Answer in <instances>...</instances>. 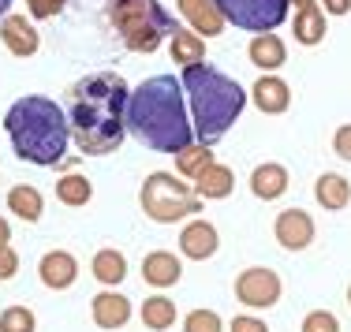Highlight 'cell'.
Wrapping results in <instances>:
<instances>
[{
  "label": "cell",
  "instance_id": "obj_1",
  "mask_svg": "<svg viewBox=\"0 0 351 332\" xmlns=\"http://www.w3.org/2000/svg\"><path fill=\"white\" fill-rule=\"evenodd\" d=\"M128 82L116 71H90L71 86V109H68V127L86 157H105L116 153L128 135Z\"/></svg>",
  "mask_w": 351,
  "mask_h": 332
},
{
  "label": "cell",
  "instance_id": "obj_2",
  "mask_svg": "<svg viewBox=\"0 0 351 332\" xmlns=\"http://www.w3.org/2000/svg\"><path fill=\"white\" fill-rule=\"evenodd\" d=\"M123 123L138 142H146L157 153L176 157L180 149L195 142L187 94H183V82H176V75H154V79L131 90Z\"/></svg>",
  "mask_w": 351,
  "mask_h": 332
},
{
  "label": "cell",
  "instance_id": "obj_3",
  "mask_svg": "<svg viewBox=\"0 0 351 332\" xmlns=\"http://www.w3.org/2000/svg\"><path fill=\"white\" fill-rule=\"evenodd\" d=\"M4 131L12 138V149L19 161L53 168L68 157V142H71L68 112L53 97L27 94L19 101H12V109L4 112Z\"/></svg>",
  "mask_w": 351,
  "mask_h": 332
},
{
  "label": "cell",
  "instance_id": "obj_4",
  "mask_svg": "<svg viewBox=\"0 0 351 332\" xmlns=\"http://www.w3.org/2000/svg\"><path fill=\"white\" fill-rule=\"evenodd\" d=\"M183 94H187V112L195 138L206 146L221 142L232 131V123L247 109V90L232 75L217 71L213 64H195L183 71Z\"/></svg>",
  "mask_w": 351,
  "mask_h": 332
},
{
  "label": "cell",
  "instance_id": "obj_5",
  "mask_svg": "<svg viewBox=\"0 0 351 332\" xmlns=\"http://www.w3.org/2000/svg\"><path fill=\"white\" fill-rule=\"evenodd\" d=\"M105 23L120 34L131 53H157L165 38L176 34V19L161 0H105Z\"/></svg>",
  "mask_w": 351,
  "mask_h": 332
},
{
  "label": "cell",
  "instance_id": "obj_6",
  "mask_svg": "<svg viewBox=\"0 0 351 332\" xmlns=\"http://www.w3.org/2000/svg\"><path fill=\"white\" fill-rule=\"evenodd\" d=\"M138 202H142V213L157 224L187 220L191 213L202 209V198L195 194V187L183 183L176 172H149L138 190Z\"/></svg>",
  "mask_w": 351,
  "mask_h": 332
},
{
  "label": "cell",
  "instance_id": "obj_7",
  "mask_svg": "<svg viewBox=\"0 0 351 332\" xmlns=\"http://www.w3.org/2000/svg\"><path fill=\"white\" fill-rule=\"evenodd\" d=\"M224 23L250 34H273L291 12V0H217Z\"/></svg>",
  "mask_w": 351,
  "mask_h": 332
},
{
  "label": "cell",
  "instance_id": "obj_8",
  "mask_svg": "<svg viewBox=\"0 0 351 332\" xmlns=\"http://www.w3.org/2000/svg\"><path fill=\"white\" fill-rule=\"evenodd\" d=\"M280 295H284V280L269 265H250L236 277V298L247 310H269V306L280 303Z\"/></svg>",
  "mask_w": 351,
  "mask_h": 332
},
{
  "label": "cell",
  "instance_id": "obj_9",
  "mask_svg": "<svg viewBox=\"0 0 351 332\" xmlns=\"http://www.w3.org/2000/svg\"><path fill=\"white\" fill-rule=\"evenodd\" d=\"M314 217L306 209H299V205H291V209H280L277 220H273V235H277V243L284 251L299 254L306 251V246L314 243Z\"/></svg>",
  "mask_w": 351,
  "mask_h": 332
},
{
  "label": "cell",
  "instance_id": "obj_10",
  "mask_svg": "<svg viewBox=\"0 0 351 332\" xmlns=\"http://www.w3.org/2000/svg\"><path fill=\"white\" fill-rule=\"evenodd\" d=\"M217 251H221V231H217L210 220L195 217V220L183 224V231H180V254L187 261H210Z\"/></svg>",
  "mask_w": 351,
  "mask_h": 332
},
{
  "label": "cell",
  "instance_id": "obj_11",
  "mask_svg": "<svg viewBox=\"0 0 351 332\" xmlns=\"http://www.w3.org/2000/svg\"><path fill=\"white\" fill-rule=\"evenodd\" d=\"M90 318H94V325L105 329V332L123 329L131 321V298L120 295L116 288H105V292H97L90 298Z\"/></svg>",
  "mask_w": 351,
  "mask_h": 332
},
{
  "label": "cell",
  "instance_id": "obj_12",
  "mask_svg": "<svg viewBox=\"0 0 351 332\" xmlns=\"http://www.w3.org/2000/svg\"><path fill=\"white\" fill-rule=\"evenodd\" d=\"M38 277L49 292H68L79 280V258L71 251H45L38 261Z\"/></svg>",
  "mask_w": 351,
  "mask_h": 332
},
{
  "label": "cell",
  "instance_id": "obj_13",
  "mask_svg": "<svg viewBox=\"0 0 351 332\" xmlns=\"http://www.w3.org/2000/svg\"><path fill=\"white\" fill-rule=\"evenodd\" d=\"M176 8H180V15L191 23V30L198 38L224 34V15L217 8V0H176Z\"/></svg>",
  "mask_w": 351,
  "mask_h": 332
},
{
  "label": "cell",
  "instance_id": "obj_14",
  "mask_svg": "<svg viewBox=\"0 0 351 332\" xmlns=\"http://www.w3.org/2000/svg\"><path fill=\"white\" fill-rule=\"evenodd\" d=\"M0 41L12 56H34L38 45H41V34L34 30V23L27 15H4L0 23Z\"/></svg>",
  "mask_w": 351,
  "mask_h": 332
},
{
  "label": "cell",
  "instance_id": "obj_15",
  "mask_svg": "<svg viewBox=\"0 0 351 332\" xmlns=\"http://www.w3.org/2000/svg\"><path fill=\"white\" fill-rule=\"evenodd\" d=\"M250 101H254L265 116H280V112L291 109V86L280 75H262V79L250 86Z\"/></svg>",
  "mask_w": 351,
  "mask_h": 332
},
{
  "label": "cell",
  "instance_id": "obj_16",
  "mask_svg": "<svg viewBox=\"0 0 351 332\" xmlns=\"http://www.w3.org/2000/svg\"><path fill=\"white\" fill-rule=\"evenodd\" d=\"M183 277V261L176 258L172 251H149L146 258H142V280H146L149 288H172L180 284Z\"/></svg>",
  "mask_w": 351,
  "mask_h": 332
},
{
  "label": "cell",
  "instance_id": "obj_17",
  "mask_svg": "<svg viewBox=\"0 0 351 332\" xmlns=\"http://www.w3.org/2000/svg\"><path fill=\"white\" fill-rule=\"evenodd\" d=\"M247 60L254 68H262V75H273L288 64V45H284L280 34H254L247 45Z\"/></svg>",
  "mask_w": 351,
  "mask_h": 332
},
{
  "label": "cell",
  "instance_id": "obj_18",
  "mask_svg": "<svg viewBox=\"0 0 351 332\" xmlns=\"http://www.w3.org/2000/svg\"><path fill=\"white\" fill-rule=\"evenodd\" d=\"M250 194L262 198V202H277L288 194V168L277 161H265L250 172Z\"/></svg>",
  "mask_w": 351,
  "mask_h": 332
},
{
  "label": "cell",
  "instance_id": "obj_19",
  "mask_svg": "<svg viewBox=\"0 0 351 332\" xmlns=\"http://www.w3.org/2000/svg\"><path fill=\"white\" fill-rule=\"evenodd\" d=\"M232 190H236V176H232V168L221 164V161H213L210 168L195 179V194L202 198V202H221V198L232 194Z\"/></svg>",
  "mask_w": 351,
  "mask_h": 332
},
{
  "label": "cell",
  "instance_id": "obj_20",
  "mask_svg": "<svg viewBox=\"0 0 351 332\" xmlns=\"http://www.w3.org/2000/svg\"><path fill=\"white\" fill-rule=\"evenodd\" d=\"M314 198L322 209L329 213H340L351 205V183L344 176H337V172H322V176L314 179Z\"/></svg>",
  "mask_w": 351,
  "mask_h": 332
},
{
  "label": "cell",
  "instance_id": "obj_21",
  "mask_svg": "<svg viewBox=\"0 0 351 332\" xmlns=\"http://www.w3.org/2000/svg\"><path fill=\"white\" fill-rule=\"evenodd\" d=\"M169 53H172V64H180V68L187 71V68H195V64L206 60V38H198L195 30L176 27V34L169 38Z\"/></svg>",
  "mask_w": 351,
  "mask_h": 332
},
{
  "label": "cell",
  "instance_id": "obj_22",
  "mask_svg": "<svg viewBox=\"0 0 351 332\" xmlns=\"http://www.w3.org/2000/svg\"><path fill=\"white\" fill-rule=\"evenodd\" d=\"M90 272L97 277V284L116 288L128 277V258H123V251H116V246H101V251L90 258Z\"/></svg>",
  "mask_w": 351,
  "mask_h": 332
},
{
  "label": "cell",
  "instance_id": "obj_23",
  "mask_svg": "<svg viewBox=\"0 0 351 332\" xmlns=\"http://www.w3.org/2000/svg\"><path fill=\"white\" fill-rule=\"evenodd\" d=\"M8 213H15V217L27 220V224H38L41 213H45V198H41L38 187L19 183V187L8 190Z\"/></svg>",
  "mask_w": 351,
  "mask_h": 332
},
{
  "label": "cell",
  "instance_id": "obj_24",
  "mask_svg": "<svg viewBox=\"0 0 351 332\" xmlns=\"http://www.w3.org/2000/svg\"><path fill=\"white\" fill-rule=\"evenodd\" d=\"M291 34H295L299 45H322L325 34H329V27H325V12L322 8H303V12H295V23H291Z\"/></svg>",
  "mask_w": 351,
  "mask_h": 332
},
{
  "label": "cell",
  "instance_id": "obj_25",
  "mask_svg": "<svg viewBox=\"0 0 351 332\" xmlns=\"http://www.w3.org/2000/svg\"><path fill=\"white\" fill-rule=\"evenodd\" d=\"M138 318L149 332H169L176 325V303L169 295H149L146 303H142Z\"/></svg>",
  "mask_w": 351,
  "mask_h": 332
},
{
  "label": "cell",
  "instance_id": "obj_26",
  "mask_svg": "<svg viewBox=\"0 0 351 332\" xmlns=\"http://www.w3.org/2000/svg\"><path fill=\"white\" fill-rule=\"evenodd\" d=\"M210 164H213V146H206V142H191L187 149L176 153V172L183 179H198Z\"/></svg>",
  "mask_w": 351,
  "mask_h": 332
},
{
  "label": "cell",
  "instance_id": "obj_27",
  "mask_svg": "<svg viewBox=\"0 0 351 332\" xmlns=\"http://www.w3.org/2000/svg\"><path fill=\"white\" fill-rule=\"evenodd\" d=\"M90 198H94V183H90L86 176H79V172H68V176L56 179V202L71 205V209H79V205H86Z\"/></svg>",
  "mask_w": 351,
  "mask_h": 332
},
{
  "label": "cell",
  "instance_id": "obj_28",
  "mask_svg": "<svg viewBox=\"0 0 351 332\" xmlns=\"http://www.w3.org/2000/svg\"><path fill=\"white\" fill-rule=\"evenodd\" d=\"M34 329H38V318L27 306H8L0 314V332H34Z\"/></svg>",
  "mask_w": 351,
  "mask_h": 332
},
{
  "label": "cell",
  "instance_id": "obj_29",
  "mask_svg": "<svg viewBox=\"0 0 351 332\" xmlns=\"http://www.w3.org/2000/svg\"><path fill=\"white\" fill-rule=\"evenodd\" d=\"M183 332H224V321L217 310H191L183 318Z\"/></svg>",
  "mask_w": 351,
  "mask_h": 332
},
{
  "label": "cell",
  "instance_id": "obj_30",
  "mask_svg": "<svg viewBox=\"0 0 351 332\" xmlns=\"http://www.w3.org/2000/svg\"><path fill=\"white\" fill-rule=\"evenodd\" d=\"M299 332H340V321L332 310H311L303 318V329Z\"/></svg>",
  "mask_w": 351,
  "mask_h": 332
},
{
  "label": "cell",
  "instance_id": "obj_31",
  "mask_svg": "<svg viewBox=\"0 0 351 332\" xmlns=\"http://www.w3.org/2000/svg\"><path fill=\"white\" fill-rule=\"evenodd\" d=\"M64 8H68V0H27V12L34 19H56Z\"/></svg>",
  "mask_w": 351,
  "mask_h": 332
},
{
  "label": "cell",
  "instance_id": "obj_32",
  "mask_svg": "<svg viewBox=\"0 0 351 332\" xmlns=\"http://www.w3.org/2000/svg\"><path fill=\"white\" fill-rule=\"evenodd\" d=\"M332 153L340 161H351V123H340L337 135H332Z\"/></svg>",
  "mask_w": 351,
  "mask_h": 332
},
{
  "label": "cell",
  "instance_id": "obj_33",
  "mask_svg": "<svg viewBox=\"0 0 351 332\" xmlns=\"http://www.w3.org/2000/svg\"><path fill=\"white\" fill-rule=\"evenodd\" d=\"M228 332H269V325L262 318H254V314H239V318H232Z\"/></svg>",
  "mask_w": 351,
  "mask_h": 332
},
{
  "label": "cell",
  "instance_id": "obj_34",
  "mask_svg": "<svg viewBox=\"0 0 351 332\" xmlns=\"http://www.w3.org/2000/svg\"><path fill=\"white\" fill-rule=\"evenodd\" d=\"M15 272H19V254H15L12 246H4V251H0V280H12Z\"/></svg>",
  "mask_w": 351,
  "mask_h": 332
},
{
  "label": "cell",
  "instance_id": "obj_35",
  "mask_svg": "<svg viewBox=\"0 0 351 332\" xmlns=\"http://www.w3.org/2000/svg\"><path fill=\"white\" fill-rule=\"evenodd\" d=\"M317 8H322L325 15H348L351 12V0H322Z\"/></svg>",
  "mask_w": 351,
  "mask_h": 332
},
{
  "label": "cell",
  "instance_id": "obj_36",
  "mask_svg": "<svg viewBox=\"0 0 351 332\" xmlns=\"http://www.w3.org/2000/svg\"><path fill=\"white\" fill-rule=\"evenodd\" d=\"M8 243H12V224H8L4 217H0V251H4Z\"/></svg>",
  "mask_w": 351,
  "mask_h": 332
},
{
  "label": "cell",
  "instance_id": "obj_37",
  "mask_svg": "<svg viewBox=\"0 0 351 332\" xmlns=\"http://www.w3.org/2000/svg\"><path fill=\"white\" fill-rule=\"evenodd\" d=\"M291 4H295V12H303V8H314L317 0H291Z\"/></svg>",
  "mask_w": 351,
  "mask_h": 332
},
{
  "label": "cell",
  "instance_id": "obj_38",
  "mask_svg": "<svg viewBox=\"0 0 351 332\" xmlns=\"http://www.w3.org/2000/svg\"><path fill=\"white\" fill-rule=\"evenodd\" d=\"M8 8H12V0H0V23H4V15H8Z\"/></svg>",
  "mask_w": 351,
  "mask_h": 332
},
{
  "label": "cell",
  "instance_id": "obj_39",
  "mask_svg": "<svg viewBox=\"0 0 351 332\" xmlns=\"http://www.w3.org/2000/svg\"><path fill=\"white\" fill-rule=\"evenodd\" d=\"M348 306H351V284H348Z\"/></svg>",
  "mask_w": 351,
  "mask_h": 332
}]
</instances>
